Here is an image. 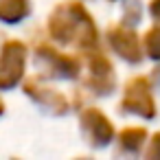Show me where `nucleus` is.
Listing matches in <instances>:
<instances>
[{"mask_svg": "<svg viewBox=\"0 0 160 160\" xmlns=\"http://www.w3.org/2000/svg\"><path fill=\"white\" fill-rule=\"evenodd\" d=\"M145 140H147V129H145V127H125V129H121V134H118L121 149L132 151V153H136V151L142 147Z\"/></svg>", "mask_w": 160, "mask_h": 160, "instance_id": "9d476101", "label": "nucleus"}, {"mask_svg": "<svg viewBox=\"0 0 160 160\" xmlns=\"http://www.w3.org/2000/svg\"><path fill=\"white\" fill-rule=\"evenodd\" d=\"M108 42H110L112 51H114L118 57H123L125 62L138 64V62L142 59L140 40H138V35H136L129 27H123V24L112 27V29L108 31Z\"/></svg>", "mask_w": 160, "mask_h": 160, "instance_id": "0eeeda50", "label": "nucleus"}, {"mask_svg": "<svg viewBox=\"0 0 160 160\" xmlns=\"http://www.w3.org/2000/svg\"><path fill=\"white\" fill-rule=\"evenodd\" d=\"M145 53L160 62V27H153L145 33Z\"/></svg>", "mask_w": 160, "mask_h": 160, "instance_id": "9b49d317", "label": "nucleus"}, {"mask_svg": "<svg viewBox=\"0 0 160 160\" xmlns=\"http://www.w3.org/2000/svg\"><path fill=\"white\" fill-rule=\"evenodd\" d=\"M145 156H147L149 160H160V132H156V134L151 136V142H149Z\"/></svg>", "mask_w": 160, "mask_h": 160, "instance_id": "f8f14e48", "label": "nucleus"}, {"mask_svg": "<svg viewBox=\"0 0 160 160\" xmlns=\"http://www.w3.org/2000/svg\"><path fill=\"white\" fill-rule=\"evenodd\" d=\"M90 77L86 81V86L94 92V94H110L116 88V77H114V66L112 62L103 55V53H92L90 55Z\"/></svg>", "mask_w": 160, "mask_h": 160, "instance_id": "423d86ee", "label": "nucleus"}, {"mask_svg": "<svg viewBox=\"0 0 160 160\" xmlns=\"http://www.w3.org/2000/svg\"><path fill=\"white\" fill-rule=\"evenodd\" d=\"M31 13V0H0V22L18 24Z\"/></svg>", "mask_w": 160, "mask_h": 160, "instance_id": "1a4fd4ad", "label": "nucleus"}, {"mask_svg": "<svg viewBox=\"0 0 160 160\" xmlns=\"http://www.w3.org/2000/svg\"><path fill=\"white\" fill-rule=\"evenodd\" d=\"M81 121V132L86 134L88 142L92 147H105L114 138V125L112 121L97 108H86L79 116Z\"/></svg>", "mask_w": 160, "mask_h": 160, "instance_id": "39448f33", "label": "nucleus"}, {"mask_svg": "<svg viewBox=\"0 0 160 160\" xmlns=\"http://www.w3.org/2000/svg\"><path fill=\"white\" fill-rule=\"evenodd\" d=\"M5 112V103H2V99H0V114Z\"/></svg>", "mask_w": 160, "mask_h": 160, "instance_id": "2eb2a0df", "label": "nucleus"}, {"mask_svg": "<svg viewBox=\"0 0 160 160\" xmlns=\"http://www.w3.org/2000/svg\"><path fill=\"white\" fill-rule=\"evenodd\" d=\"M121 108H123V112L136 114L140 118H153L156 116V101H153L151 83L147 77H132L125 83Z\"/></svg>", "mask_w": 160, "mask_h": 160, "instance_id": "7ed1b4c3", "label": "nucleus"}, {"mask_svg": "<svg viewBox=\"0 0 160 160\" xmlns=\"http://www.w3.org/2000/svg\"><path fill=\"white\" fill-rule=\"evenodd\" d=\"M35 53H38V62L46 68V72L51 77H57V79H77L79 77L81 64L77 57L64 55L48 44H40Z\"/></svg>", "mask_w": 160, "mask_h": 160, "instance_id": "20e7f679", "label": "nucleus"}, {"mask_svg": "<svg viewBox=\"0 0 160 160\" xmlns=\"http://www.w3.org/2000/svg\"><path fill=\"white\" fill-rule=\"evenodd\" d=\"M27 66V44L20 40H9L0 48V90L16 88L24 77Z\"/></svg>", "mask_w": 160, "mask_h": 160, "instance_id": "f03ea898", "label": "nucleus"}, {"mask_svg": "<svg viewBox=\"0 0 160 160\" xmlns=\"http://www.w3.org/2000/svg\"><path fill=\"white\" fill-rule=\"evenodd\" d=\"M48 35L59 44H70L81 51H94L99 46V29L90 11L77 2H59L48 16Z\"/></svg>", "mask_w": 160, "mask_h": 160, "instance_id": "f257e3e1", "label": "nucleus"}, {"mask_svg": "<svg viewBox=\"0 0 160 160\" xmlns=\"http://www.w3.org/2000/svg\"><path fill=\"white\" fill-rule=\"evenodd\" d=\"M24 94L31 97L38 105L46 108L48 112H53V114H57V116H62V114L68 112V101H66V97H64L62 92H57V90L44 86L38 77H31V79L24 83Z\"/></svg>", "mask_w": 160, "mask_h": 160, "instance_id": "6e6552de", "label": "nucleus"}, {"mask_svg": "<svg viewBox=\"0 0 160 160\" xmlns=\"http://www.w3.org/2000/svg\"><path fill=\"white\" fill-rule=\"evenodd\" d=\"M149 13H151L153 20L160 22V0H151V2H149Z\"/></svg>", "mask_w": 160, "mask_h": 160, "instance_id": "ddd939ff", "label": "nucleus"}, {"mask_svg": "<svg viewBox=\"0 0 160 160\" xmlns=\"http://www.w3.org/2000/svg\"><path fill=\"white\" fill-rule=\"evenodd\" d=\"M153 81H156V83L160 86V66H158V68L153 70Z\"/></svg>", "mask_w": 160, "mask_h": 160, "instance_id": "4468645a", "label": "nucleus"}]
</instances>
